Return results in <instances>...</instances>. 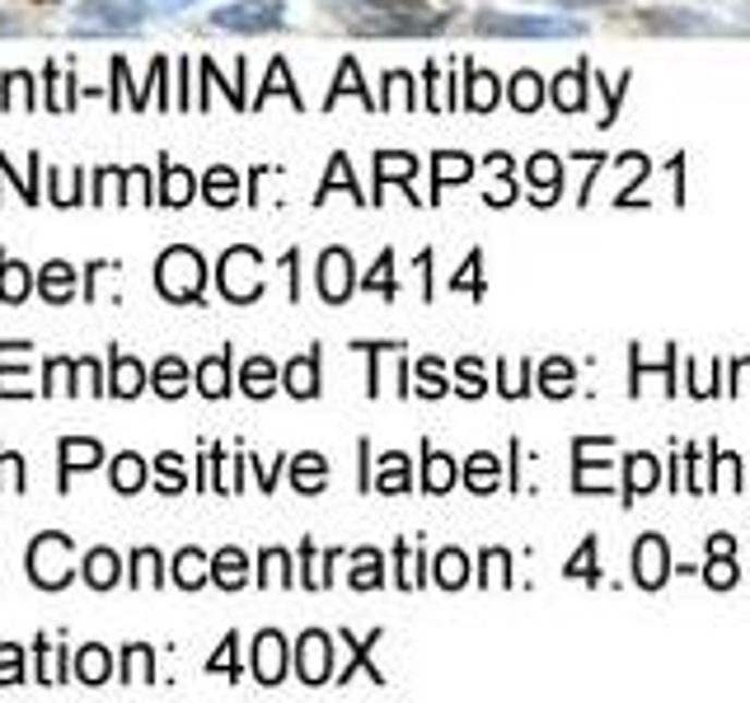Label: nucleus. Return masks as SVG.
Segmentation results:
<instances>
[{"label":"nucleus","instance_id":"1","mask_svg":"<svg viewBox=\"0 0 750 703\" xmlns=\"http://www.w3.org/2000/svg\"><path fill=\"white\" fill-rule=\"evenodd\" d=\"M71 554H75V544L71 535H38L34 544H28V577L43 586V591H57V586H66L71 582Z\"/></svg>","mask_w":750,"mask_h":703},{"label":"nucleus","instance_id":"2","mask_svg":"<svg viewBox=\"0 0 750 703\" xmlns=\"http://www.w3.org/2000/svg\"><path fill=\"white\" fill-rule=\"evenodd\" d=\"M202 258L193 254V249H169V254L160 258V268H155V281H160V291L169 295V301H197L202 291Z\"/></svg>","mask_w":750,"mask_h":703},{"label":"nucleus","instance_id":"3","mask_svg":"<svg viewBox=\"0 0 750 703\" xmlns=\"http://www.w3.org/2000/svg\"><path fill=\"white\" fill-rule=\"evenodd\" d=\"M141 20H146V0H85L75 14V28L81 34H118V28H132Z\"/></svg>","mask_w":750,"mask_h":703},{"label":"nucleus","instance_id":"4","mask_svg":"<svg viewBox=\"0 0 750 703\" xmlns=\"http://www.w3.org/2000/svg\"><path fill=\"white\" fill-rule=\"evenodd\" d=\"M221 291L230 295V301H254V295L263 291V258L254 254V249L240 244L221 258Z\"/></svg>","mask_w":750,"mask_h":703},{"label":"nucleus","instance_id":"5","mask_svg":"<svg viewBox=\"0 0 750 703\" xmlns=\"http://www.w3.org/2000/svg\"><path fill=\"white\" fill-rule=\"evenodd\" d=\"M216 24L234 28V34H263V28L281 24V5H277V0H244V5L216 10Z\"/></svg>","mask_w":750,"mask_h":703},{"label":"nucleus","instance_id":"6","mask_svg":"<svg viewBox=\"0 0 750 703\" xmlns=\"http://www.w3.org/2000/svg\"><path fill=\"white\" fill-rule=\"evenodd\" d=\"M348 272H352V258L342 254V249H328L324 263H319V287H324L328 301H342V295H348V287H352Z\"/></svg>","mask_w":750,"mask_h":703},{"label":"nucleus","instance_id":"7","mask_svg":"<svg viewBox=\"0 0 750 703\" xmlns=\"http://www.w3.org/2000/svg\"><path fill=\"white\" fill-rule=\"evenodd\" d=\"M38 291L52 305H66L75 295V268H71V263H47V268L38 272Z\"/></svg>","mask_w":750,"mask_h":703},{"label":"nucleus","instance_id":"8","mask_svg":"<svg viewBox=\"0 0 750 703\" xmlns=\"http://www.w3.org/2000/svg\"><path fill=\"white\" fill-rule=\"evenodd\" d=\"M14 348H20V342H0V399H24V395H34V385H28V371L10 366V362H14Z\"/></svg>","mask_w":750,"mask_h":703},{"label":"nucleus","instance_id":"9","mask_svg":"<svg viewBox=\"0 0 750 703\" xmlns=\"http://www.w3.org/2000/svg\"><path fill=\"white\" fill-rule=\"evenodd\" d=\"M57 450H61V483H66L71 469H94V464L104 460V446L99 441H85V436H81V441H75V436H66Z\"/></svg>","mask_w":750,"mask_h":703},{"label":"nucleus","instance_id":"10","mask_svg":"<svg viewBox=\"0 0 750 703\" xmlns=\"http://www.w3.org/2000/svg\"><path fill=\"white\" fill-rule=\"evenodd\" d=\"M301 676H305V684H319L328 676V638L324 633L301 638Z\"/></svg>","mask_w":750,"mask_h":703},{"label":"nucleus","instance_id":"11","mask_svg":"<svg viewBox=\"0 0 750 703\" xmlns=\"http://www.w3.org/2000/svg\"><path fill=\"white\" fill-rule=\"evenodd\" d=\"M122 577V558L113 554V549H94L89 558H85V582L94 586V591H108Z\"/></svg>","mask_w":750,"mask_h":703},{"label":"nucleus","instance_id":"12","mask_svg":"<svg viewBox=\"0 0 750 703\" xmlns=\"http://www.w3.org/2000/svg\"><path fill=\"white\" fill-rule=\"evenodd\" d=\"M141 389H146V366L136 356H113V395L136 399Z\"/></svg>","mask_w":750,"mask_h":703},{"label":"nucleus","instance_id":"13","mask_svg":"<svg viewBox=\"0 0 750 703\" xmlns=\"http://www.w3.org/2000/svg\"><path fill=\"white\" fill-rule=\"evenodd\" d=\"M254 670L263 684H277L281 680V638L277 633H263L258 647H254Z\"/></svg>","mask_w":750,"mask_h":703},{"label":"nucleus","instance_id":"14","mask_svg":"<svg viewBox=\"0 0 750 703\" xmlns=\"http://www.w3.org/2000/svg\"><path fill=\"white\" fill-rule=\"evenodd\" d=\"M0 108H20V113L38 108L34 75H28V71H10V75H5V94H0Z\"/></svg>","mask_w":750,"mask_h":703},{"label":"nucleus","instance_id":"15","mask_svg":"<svg viewBox=\"0 0 750 703\" xmlns=\"http://www.w3.org/2000/svg\"><path fill=\"white\" fill-rule=\"evenodd\" d=\"M28 287H34V277H28L24 263H14V258H0V301H10V305H20Z\"/></svg>","mask_w":750,"mask_h":703},{"label":"nucleus","instance_id":"16","mask_svg":"<svg viewBox=\"0 0 750 703\" xmlns=\"http://www.w3.org/2000/svg\"><path fill=\"white\" fill-rule=\"evenodd\" d=\"M197 389L207 399H221L226 395V389H230V352L226 356H211V362L197 366Z\"/></svg>","mask_w":750,"mask_h":703},{"label":"nucleus","instance_id":"17","mask_svg":"<svg viewBox=\"0 0 750 703\" xmlns=\"http://www.w3.org/2000/svg\"><path fill=\"white\" fill-rule=\"evenodd\" d=\"M108 670H113V656H108L104 647H81L75 652V676H81L85 684H104Z\"/></svg>","mask_w":750,"mask_h":703},{"label":"nucleus","instance_id":"18","mask_svg":"<svg viewBox=\"0 0 750 703\" xmlns=\"http://www.w3.org/2000/svg\"><path fill=\"white\" fill-rule=\"evenodd\" d=\"M193 193H197L193 174H188V169H179V165H165V187H160V202H169V207H183V202H193Z\"/></svg>","mask_w":750,"mask_h":703},{"label":"nucleus","instance_id":"19","mask_svg":"<svg viewBox=\"0 0 750 703\" xmlns=\"http://www.w3.org/2000/svg\"><path fill=\"white\" fill-rule=\"evenodd\" d=\"M287 389H291V395H301V399L319 395V371H315V356H295V362L287 366Z\"/></svg>","mask_w":750,"mask_h":703},{"label":"nucleus","instance_id":"20","mask_svg":"<svg viewBox=\"0 0 750 703\" xmlns=\"http://www.w3.org/2000/svg\"><path fill=\"white\" fill-rule=\"evenodd\" d=\"M666 577V554H662V540H648V544H638V582H648L656 586Z\"/></svg>","mask_w":750,"mask_h":703},{"label":"nucleus","instance_id":"21","mask_svg":"<svg viewBox=\"0 0 750 703\" xmlns=\"http://www.w3.org/2000/svg\"><path fill=\"white\" fill-rule=\"evenodd\" d=\"M207 572H211V562L202 558L197 549H183V554L174 558V582H179V586H188V591L207 582Z\"/></svg>","mask_w":750,"mask_h":703},{"label":"nucleus","instance_id":"22","mask_svg":"<svg viewBox=\"0 0 750 703\" xmlns=\"http://www.w3.org/2000/svg\"><path fill=\"white\" fill-rule=\"evenodd\" d=\"M146 483V460L141 456H118L113 460V488L118 493H136Z\"/></svg>","mask_w":750,"mask_h":703},{"label":"nucleus","instance_id":"23","mask_svg":"<svg viewBox=\"0 0 750 703\" xmlns=\"http://www.w3.org/2000/svg\"><path fill=\"white\" fill-rule=\"evenodd\" d=\"M155 389H160L165 399H179L183 389H188V371H183V362H174V356H165V362L155 366Z\"/></svg>","mask_w":750,"mask_h":703},{"label":"nucleus","instance_id":"24","mask_svg":"<svg viewBox=\"0 0 750 703\" xmlns=\"http://www.w3.org/2000/svg\"><path fill=\"white\" fill-rule=\"evenodd\" d=\"M211 577H216V582H221L226 591L244 586V554H240V549H226V554H216V562H211Z\"/></svg>","mask_w":750,"mask_h":703},{"label":"nucleus","instance_id":"25","mask_svg":"<svg viewBox=\"0 0 750 703\" xmlns=\"http://www.w3.org/2000/svg\"><path fill=\"white\" fill-rule=\"evenodd\" d=\"M273 380H277V371H273V362H263V356H254V362L244 366V389H249L254 399L273 395Z\"/></svg>","mask_w":750,"mask_h":703},{"label":"nucleus","instance_id":"26","mask_svg":"<svg viewBox=\"0 0 750 703\" xmlns=\"http://www.w3.org/2000/svg\"><path fill=\"white\" fill-rule=\"evenodd\" d=\"M207 202H216V207H230L234 202V174L230 169H211L207 174Z\"/></svg>","mask_w":750,"mask_h":703},{"label":"nucleus","instance_id":"27","mask_svg":"<svg viewBox=\"0 0 750 703\" xmlns=\"http://www.w3.org/2000/svg\"><path fill=\"white\" fill-rule=\"evenodd\" d=\"M75 371H81V366H75V362H66V356H52V362H47V395H61V389H75V385H66L71 380V375Z\"/></svg>","mask_w":750,"mask_h":703},{"label":"nucleus","instance_id":"28","mask_svg":"<svg viewBox=\"0 0 750 703\" xmlns=\"http://www.w3.org/2000/svg\"><path fill=\"white\" fill-rule=\"evenodd\" d=\"M132 582L136 586H155V582H160V554H155V549H141L136 558H132Z\"/></svg>","mask_w":750,"mask_h":703},{"label":"nucleus","instance_id":"29","mask_svg":"<svg viewBox=\"0 0 750 703\" xmlns=\"http://www.w3.org/2000/svg\"><path fill=\"white\" fill-rule=\"evenodd\" d=\"M319 483H324V460L319 456H301V460H295V488L315 493Z\"/></svg>","mask_w":750,"mask_h":703},{"label":"nucleus","instance_id":"30","mask_svg":"<svg viewBox=\"0 0 750 703\" xmlns=\"http://www.w3.org/2000/svg\"><path fill=\"white\" fill-rule=\"evenodd\" d=\"M71 85H75V81H61L57 66H47V108L66 113V108H71Z\"/></svg>","mask_w":750,"mask_h":703},{"label":"nucleus","instance_id":"31","mask_svg":"<svg viewBox=\"0 0 750 703\" xmlns=\"http://www.w3.org/2000/svg\"><path fill=\"white\" fill-rule=\"evenodd\" d=\"M146 676H150V647H128V670H122V680L128 684H146Z\"/></svg>","mask_w":750,"mask_h":703},{"label":"nucleus","instance_id":"32","mask_svg":"<svg viewBox=\"0 0 750 703\" xmlns=\"http://www.w3.org/2000/svg\"><path fill=\"white\" fill-rule=\"evenodd\" d=\"M122 202H150V174L146 169H128V174H122Z\"/></svg>","mask_w":750,"mask_h":703},{"label":"nucleus","instance_id":"33","mask_svg":"<svg viewBox=\"0 0 750 703\" xmlns=\"http://www.w3.org/2000/svg\"><path fill=\"white\" fill-rule=\"evenodd\" d=\"M24 680V666H20V647H0V684H20Z\"/></svg>","mask_w":750,"mask_h":703},{"label":"nucleus","instance_id":"34","mask_svg":"<svg viewBox=\"0 0 750 703\" xmlns=\"http://www.w3.org/2000/svg\"><path fill=\"white\" fill-rule=\"evenodd\" d=\"M160 488L179 493L183 488V460L179 456H160Z\"/></svg>","mask_w":750,"mask_h":703},{"label":"nucleus","instance_id":"35","mask_svg":"<svg viewBox=\"0 0 750 703\" xmlns=\"http://www.w3.org/2000/svg\"><path fill=\"white\" fill-rule=\"evenodd\" d=\"M52 202H57V207L81 202V193H71V174H61V169H52Z\"/></svg>","mask_w":750,"mask_h":703},{"label":"nucleus","instance_id":"36","mask_svg":"<svg viewBox=\"0 0 750 703\" xmlns=\"http://www.w3.org/2000/svg\"><path fill=\"white\" fill-rule=\"evenodd\" d=\"M540 104V81L535 75H521L516 81V108H535Z\"/></svg>","mask_w":750,"mask_h":703},{"label":"nucleus","instance_id":"37","mask_svg":"<svg viewBox=\"0 0 750 703\" xmlns=\"http://www.w3.org/2000/svg\"><path fill=\"white\" fill-rule=\"evenodd\" d=\"M273 89H281V94H291L295 104H301V94L291 89V81H287V66L281 61H273V71H268V85H263V94H273Z\"/></svg>","mask_w":750,"mask_h":703},{"label":"nucleus","instance_id":"38","mask_svg":"<svg viewBox=\"0 0 750 703\" xmlns=\"http://www.w3.org/2000/svg\"><path fill=\"white\" fill-rule=\"evenodd\" d=\"M263 582H287V554H263Z\"/></svg>","mask_w":750,"mask_h":703},{"label":"nucleus","instance_id":"39","mask_svg":"<svg viewBox=\"0 0 750 703\" xmlns=\"http://www.w3.org/2000/svg\"><path fill=\"white\" fill-rule=\"evenodd\" d=\"M558 99H562V108H577V104H582V89H577L572 75H562V81H558Z\"/></svg>","mask_w":750,"mask_h":703},{"label":"nucleus","instance_id":"40","mask_svg":"<svg viewBox=\"0 0 750 703\" xmlns=\"http://www.w3.org/2000/svg\"><path fill=\"white\" fill-rule=\"evenodd\" d=\"M75 366H81V380L89 385V395H104V380H99V366H94V362H75Z\"/></svg>","mask_w":750,"mask_h":703},{"label":"nucleus","instance_id":"41","mask_svg":"<svg viewBox=\"0 0 750 703\" xmlns=\"http://www.w3.org/2000/svg\"><path fill=\"white\" fill-rule=\"evenodd\" d=\"M460 577H464V558H456V554H450V558L441 562V582H446V586H456Z\"/></svg>","mask_w":750,"mask_h":703},{"label":"nucleus","instance_id":"42","mask_svg":"<svg viewBox=\"0 0 750 703\" xmlns=\"http://www.w3.org/2000/svg\"><path fill=\"white\" fill-rule=\"evenodd\" d=\"M5 474H10V488L20 493L24 488V460L20 456H5Z\"/></svg>","mask_w":750,"mask_h":703},{"label":"nucleus","instance_id":"43","mask_svg":"<svg viewBox=\"0 0 750 703\" xmlns=\"http://www.w3.org/2000/svg\"><path fill=\"white\" fill-rule=\"evenodd\" d=\"M0 28H5V20H0Z\"/></svg>","mask_w":750,"mask_h":703}]
</instances>
